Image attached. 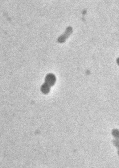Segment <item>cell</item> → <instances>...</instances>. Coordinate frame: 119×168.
<instances>
[{"instance_id":"1","label":"cell","mask_w":119,"mask_h":168,"mask_svg":"<svg viewBox=\"0 0 119 168\" xmlns=\"http://www.w3.org/2000/svg\"><path fill=\"white\" fill-rule=\"evenodd\" d=\"M56 82V77L55 76L52 74H48L46 79H45V83L48 85L50 86H52L54 85Z\"/></svg>"},{"instance_id":"2","label":"cell","mask_w":119,"mask_h":168,"mask_svg":"<svg viewBox=\"0 0 119 168\" xmlns=\"http://www.w3.org/2000/svg\"><path fill=\"white\" fill-rule=\"evenodd\" d=\"M50 86L47 85L46 83H44L42 86L41 88V90L43 93L47 94L50 91Z\"/></svg>"}]
</instances>
